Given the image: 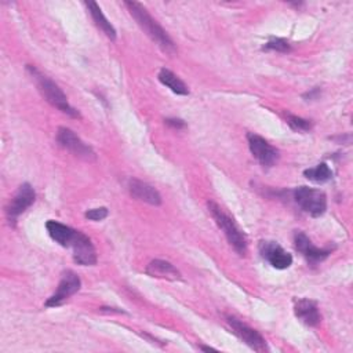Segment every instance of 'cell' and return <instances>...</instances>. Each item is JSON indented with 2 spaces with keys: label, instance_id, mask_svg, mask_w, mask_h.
Segmentation results:
<instances>
[{
  "label": "cell",
  "instance_id": "cell-1",
  "mask_svg": "<svg viewBox=\"0 0 353 353\" xmlns=\"http://www.w3.org/2000/svg\"><path fill=\"white\" fill-rule=\"evenodd\" d=\"M124 6L128 9L130 14L134 17L137 24L141 27V30L166 53L175 54L176 49L170 36L166 34V31L152 19V16L148 13V10L137 2H124Z\"/></svg>",
  "mask_w": 353,
  "mask_h": 353
},
{
  "label": "cell",
  "instance_id": "cell-2",
  "mask_svg": "<svg viewBox=\"0 0 353 353\" xmlns=\"http://www.w3.org/2000/svg\"><path fill=\"white\" fill-rule=\"evenodd\" d=\"M28 71L32 75V78L35 79L41 94L43 95V98L50 105H53L54 108L60 109L61 112L67 113L71 117H75V119L80 117V113L73 106H71V104L68 102V98L64 94V91L52 79H49L47 76L42 75L36 68H34L31 65H28Z\"/></svg>",
  "mask_w": 353,
  "mask_h": 353
},
{
  "label": "cell",
  "instance_id": "cell-8",
  "mask_svg": "<svg viewBox=\"0 0 353 353\" xmlns=\"http://www.w3.org/2000/svg\"><path fill=\"white\" fill-rule=\"evenodd\" d=\"M35 199H36V194H35V190L32 188V185H30L27 183L23 184L17 190L16 195L13 196V199L10 201V203L6 209L9 221L12 224H14L16 220L35 203Z\"/></svg>",
  "mask_w": 353,
  "mask_h": 353
},
{
  "label": "cell",
  "instance_id": "cell-24",
  "mask_svg": "<svg viewBox=\"0 0 353 353\" xmlns=\"http://www.w3.org/2000/svg\"><path fill=\"white\" fill-rule=\"evenodd\" d=\"M319 93H320V90H319V87H316V89L310 90L309 93L304 94V98H305V100H308V101H309V100H315V98H317Z\"/></svg>",
  "mask_w": 353,
  "mask_h": 353
},
{
  "label": "cell",
  "instance_id": "cell-4",
  "mask_svg": "<svg viewBox=\"0 0 353 353\" xmlns=\"http://www.w3.org/2000/svg\"><path fill=\"white\" fill-rule=\"evenodd\" d=\"M295 203L309 216L320 217L327 210V196L324 192L308 187H299L294 192Z\"/></svg>",
  "mask_w": 353,
  "mask_h": 353
},
{
  "label": "cell",
  "instance_id": "cell-12",
  "mask_svg": "<svg viewBox=\"0 0 353 353\" xmlns=\"http://www.w3.org/2000/svg\"><path fill=\"white\" fill-rule=\"evenodd\" d=\"M72 249H73V260L76 264L83 266L97 264V251L94 249V244L84 234L78 231Z\"/></svg>",
  "mask_w": 353,
  "mask_h": 353
},
{
  "label": "cell",
  "instance_id": "cell-25",
  "mask_svg": "<svg viewBox=\"0 0 353 353\" xmlns=\"http://www.w3.org/2000/svg\"><path fill=\"white\" fill-rule=\"evenodd\" d=\"M202 350H206V352H217V349L214 348H210V346H201Z\"/></svg>",
  "mask_w": 353,
  "mask_h": 353
},
{
  "label": "cell",
  "instance_id": "cell-21",
  "mask_svg": "<svg viewBox=\"0 0 353 353\" xmlns=\"http://www.w3.org/2000/svg\"><path fill=\"white\" fill-rule=\"evenodd\" d=\"M291 47H290L288 42L282 38H271L264 46V50H272V52H277V53H288Z\"/></svg>",
  "mask_w": 353,
  "mask_h": 353
},
{
  "label": "cell",
  "instance_id": "cell-6",
  "mask_svg": "<svg viewBox=\"0 0 353 353\" xmlns=\"http://www.w3.org/2000/svg\"><path fill=\"white\" fill-rule=\"evenodd\" d=\"M228 320V324L231 326L232 331L235 332L236 337H239L247 346H250L253 350L255 352H266L268 350V346H266V341L264 339V337L254 328H251L250 326L244 324L243 321H240L239 319L236 317H232V316H228L227 317Z\"/></svg>",
  "mask_w": 353,
  "mask_h": 353
},
{
  "label": "cell",
  "instance_id": "cell-3",
  "mask_svg": "<svg viewBox=\"0 0 353 353\" xmlns=\"http://www.w3.org/2000/svg\"><path fill=\"white\" fill-rule=\"evenodd\" d=\"M209 210L217 223L218 228L227 236L229 244L235 249L239 255H246L247 253V238L244 232L238 227V224L231 218L217 203L209 202Z\"/></svg>",
  "mask_w": 353,
  "mask_h": 353
},
{
  "label": "cell",
  "instance_id": "cell-15",
  "mask_svg": "<svg viewBox=\"0 0 353 353\" xmlns=\"http://www.w3.org/2000/svg\"><path fill=\"white\" fill-rule=\"evenodd\" d=\"M46 228H47V232L50 235V238L58 243L60 246L62 247H72L75 239H76V235H78V231L72 229L71 227H67L61 223H57V221H47L46 224Z\"/></svg>",
  "mask_w": 353,
  "mask_h": 353
},
{
  "label": "cell",
  "instance_id": "cell-23",
  "mask_svg": "<svg viewBox=\"0 0 353 353\" xmlns=\"http://www.w3.org/2000/svg\"><path fill=\"white\" fill-rule=\"evenodd\" d=\"M164 122H166L167 126H170L172 128H176V130L185 127V122L181 120V119H166Z\"/></svg>",
  "mask_w": 353,
  "mask_h": 353
},
{
  "label": "cell",
  "instance_id": "cell-16",
  "mask_svg": "<svg viewBox=\"0 0 353 353\" xmlns=\"http://www.w3.org/2000/svg\"><path fill=\"white\" fill-rule=\"evenodd\" d=\"M146 273L152 277L164 279L170 282L181 280V273L172 264L163 260H153L146 266Z\"/></svg>",
  "mask_w": 353,
  "mask_h": 353
},
{
  "label": "cell",
  "instance_id": "cell-14",
  "mask_svg": "<svg viewBox=\"0 0 353 353\" xmlns=\"http://www.w3.org/2000/svg\"><path fill=\"white\" fill-rule=\"evenodd\" d=\"M294 313L304 324L309 327H316L321 321V315L319 312L317 304L308 298H301L295 301Z\"/></svg>",
  "mask_w": 353,
  "mask_h": 353
},
{
  "label": "cell",
  "instance_id": "cell-7",
  "mask_svg": "<svg viewBox=\"0 0 353 353\" xmlns=\"http://www.w3.org/2000/svg\"><path fill=\"white\" fill-rule=\"evenodd\" d=\"M80 287H82V282L75 272H72V271L64 272L61 282L57 287V291L46 301V306L56 308V306L62 305L68 298H71L73 294H76L80 290Z\"/></svg>",
  "mask_w": 353,
  "mask_h": 353
},
{
  "label": "cell",
  "instance_id": "cell-11",
  "mask_svg": "<svg viewBox=\"0 0 353 353\" xmlns=\"http://www.w3.org/2000/svg\"><path fill=\"white\" fill-rule=\"evenodd\" d=\"M294 246L297 251L301 253L302 257H305L306 261L312 265L323 262L331 254L330 249L316 247L304 232H297L294 235Z\"/></svg>",
  "mask_w": 353,
  "mask_h": 353
},
{
  "label": "cell",
  "instance_id": "cell-9",
  "mask_svg": "<svg viewBox=\"0 0 353 353\" xmlns=\"http://www.w3.org/2000/svg\"><path fill=\"white\" fill-rule=\"evenodd\" d=\"M247 141L250 150L253 156L260 161L261 166L264 167H272L277 159H279V152L276 148H273L268 141H265L262 137L249 133L247 134Z\"/></svg>",
  "mask_w": 353,
  "mask_h": 353
},
{
  "label": "cell",
  "instance_id": "cell-5",
  "mask_svg": "<svg viewBox=\"0 0 353 353\" xmlns=\"http://www.w3.org/2000/svg\"><path fill=\"white\" fill-rule=\"evenodd\" d=\"M57 141L62 148H65L75 156L89 160V161L95 160L94 150L87 144H84L71 128L60 127L58 133H57Z\"/></svg>",
  "mask_w": 353,
  "mask_h": 353
},
{
  "label": "cell",
  "instance_id": "cell-17",
  "mask_svg": "<svg viewBox=\"0 0 353 353\" xmlns=\"http://www.w3.org/2000/svg\"><path fill=\"white\" fill-rule=\"evenodd\" d=\"M86 6L89 9V13L93 19V21L95 23V25L111 39L115 41L116 39V30L113 28V25L108 21V19L104 16L102 10L100 9V6L95 2H86Z\"/></svg>",
  "mask_w": 353,
  "mask_h": 353
},
{
  "label": "cell",
  "instance_id": "cell-10",
  "mask_svg": "<svg viewBox=\"0 0 353 353\" xmlns=\"http://www.w3.org/2000/svg\"><path fill=\"white\" fill-rule=\"evenodd\" d=\"M260 253L276 269H287L293 264V255L276 242H261Z\"/></svg>",
  "mask_w": 353,
  "mask_h": 353
},
{
  "label": "cell",
  "instance_id": "cell-18",
  "mask_svg": "<svg viewBox=\"0 0 353 353\" xmlns=\"http://www.w3.org/2000/svg\"><path fill=\"white\" fill-rule=\"evenodd\" d=\"M159 80L161 84H164L166 87H168L172 93L179 94V95H188L190 94V90H188V86L176 76L175 73H172L171 71L163 68L160 72H159Z\"/></svg>",
  "mask_w": 353,
  "mask_h": 353
},
{
  "label": "cell",
  "instance_id": "cell-19",
  "mask_svg": "<svg viewBox=\"0 0 353 353\" xmlns=\"http://www.w3.org/2000/svg\"><path fill=\"white\" fill-rule=\"evenodd\" d=\"M304 175L312 183L323 184V183H327L332 179V170L328 167L327 163H320L316 167L306 168L304 171Z\"/></svg>",
  "mask_w": 353,
  "mask_h": 353
},
{
  "label": "cell",
  "instance_id": "cell-22",
  "mask_svg": "<svg viewBox=\"0 0 353 353\" xmlns=\"http://www.w3.org/2000/svg\"><path fill=\"white\" fill-rule=\"evenodd\" d=\"M86 218L90 221H102L108 217V209L106 207H100V209H93L86 212Z\"/></svg>",
  "mask_w": 353,
  "mask_h": 353
},
{
  "label": "cell",
  "instance_id": "cell-20",
  "mask_svg": "<svg viewBox=\"0 0 353 353\" xmlns=\"http://www.w3.org/2000/svg\"><path fill=\"white\" fill-rule=\"evenodd\" d=\"M287 124L294 130V131H301V133H306L312 128V122L302 119L299 116H294V115H288L287 116Z\"/></svg>",
  "mask_w": 353,
  "mask_h": 353
},
{
  "label": "cell",
  "instance_id": "cell-13",
  "mask_svg": "<svg viewBox=\"0 0 353 353\" xmlns=\"http://www.w3.org/2000/svg\"><path fill=\"white\" fill-rule=\"evenodd\" d=\"M128 191L131 194V196L139 202L148 203L150 206H160L161 205V196L160 194L149 184L137 180V179H131L128 183Z\"/></svg>",
  "mask_w": 353,
  "mask_h": 353
}]
</instances>
